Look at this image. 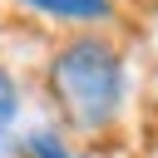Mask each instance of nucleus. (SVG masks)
<instances>
[{"label": "nucleus", "instance_id": "nucleus-1", "mask_svg": "<svg viewBox=\"0 0 158 158\" xmlns=\"http://www.w3.org/2000/svg\"><path fill=\"white\" fill-rule=\"evenodd\" d=\"M54 89L69 109L74 123L99 128L114 118L118 94H123V64L104 40H79L54 59Z\"/></svg>", "mask_w": 158, "mask_h": 158}, {"label": "nucleus", "instance_id": "nucleus-2", "mask_svg": "<svg viewBox=\"0 0 158 158\" xmlns=\"http://www.w3.org/2000/svg\"><path fill=\"white\" fill-rule=\"evenodd\" d=\"M44 15H64V20H104L109 15V0H25Z\"/></svg>", "mask_w": 158, "mask_h": 158}, {"label": "nucleus", "instance_id": "nucleus-3", "mask_svg": "<svg viewBox=\"0 0 158 158\" xmlns=\"http://www.w3.org/2000/svg\"><path fill=\"white\" fill-rule=\"evenodd\" d=\"M30 148H35V158H69V153H64V143H59L54 133H35V138H30Z\"/></svg>", "mask_w": 158, "mask_h": 158}, {"label": "nucleus", "instance_id": "nucleus-4", "mask_svg": "<svg viewBox=\"0 0 158 158\" xmlns=\"http://www.w3.org/2000/svg\"><path fill=\"white\" fill-rule=\"evenodd\" d=\"M10 114H15V89H10V79L0 74V123H10Z\"/></svg>", "mask_w": 158, "mask_h": 158}, {"label": "nucleus", "instance_id": "nucleus-5", "mask_svg": "<svg viewBox=\"0 0 158 158\" xmlns=\"http://www.w3.org/2000/svg\"><path fill=\"white\" fill-rule=\"evenodd\" d=\"M0 158H20V153H15V143H10L5 133H0Z\"/></svg>", "mask_w": 158, "mask_h": 158}]
</instances>
